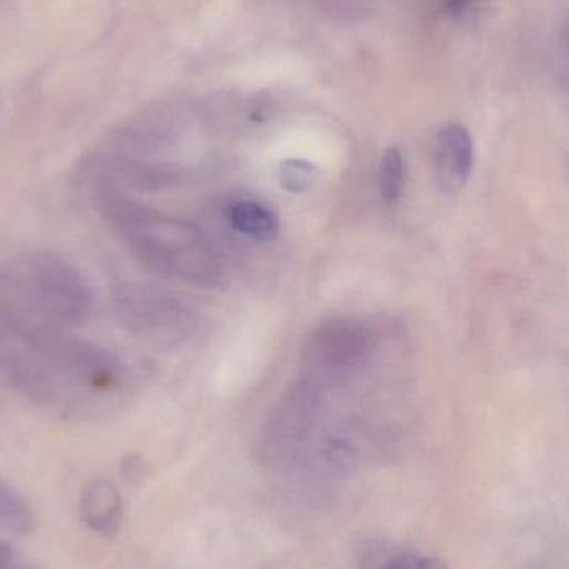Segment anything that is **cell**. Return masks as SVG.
<instances>
[{
  "mask_svg": "<svg viewBox=\"0 0 569 569\" xmlns=\"http://www.w3.org/2000/svg\"><path fill=\"white\" fill-rule=\"evenodd\" d=\"M92 311V287L63 257L29 252L0 267V340L27 327L72 330Z\"/></svg>",
  "mask_w": 569,
  "mask_h": 569,
  "instance_id": "obj_1",
  "label": "cell"
},
{
  "mask_svg": "<svg viewBox=\"0 0 569 569\" xmlns=\"http://www.w3.org/2000/svg\"><path fill=\"white\" fill-rule=\"evenodd\" d=\"M99 197L103 216L122 233L130 252L143 267L190 280L212 276L209 243L193 227L127 199L109 179H103Z\"/></svg>",
  "mask_w": 569,
  "mask_h": 569,
  "instance_id": "obj_2",
  "label": "cell"
},
{
  "mask_svg": "<svg viewBox=\"0 0 569 569\" xmlns=\"http://www.w3.org/2000/svg\"><path fill=\"white\" fill-rule=\"evenodd\" d=\"M475 169V143L470 132L458 123L438 130L433 147V173L438 189L457 193L467 186Z\"/></svg>",
  "mask_w": 569,
  "mask_h": 569,
  "instance_id": "obj_3",
  "label": "cell"
},
{
  "mask_svg": "<svg viewBox=\"0 0 569 569\" xmlns=\"http://www.w3.org/2000/svg\"><path fill=\"white\" fill-rule=\"evenodd\" d=\"M80 510L83 521L97 533H113L122 523V498L116 485L106 478H97L87 485Z\"/></svg>",
  "mask_w": 569,
  "mask_h": 569,
  "instance_id": "obj_4",
  "label": "cell"
},
{
  "mask_svg": "<svg viewBox=\"0 0 569 569\" xmlns=\"http://www.w3.org/2000/svg\"><path fill=\"white\" fill-rule=\"evenodd\" d=\"M367 338L350 323H333L323 328L311 345V353L317 355L323 367L341 368L353 363L363 351Z\"/></svg>",
  "mask_w": 569,
  "mask_h": 569,
  "instance_id": "obj_5",
  "label": "cell"
},
{
  "mask_svg": "<svg viewBox=\"0 0 569 569\" xmlns=\"http://www.w3.org/2000/svg\"><path fill=\"white\" fill-rule=\"evenodd\" d=\"M230 226L257 242H270L279 233V217L263 203L240 200L227 209Z\"/></svg>",
  "mask_w": 569,
  "mask_h": 569,
  "instance_id": "obj_6",
  "label": "cell"
},
{
  "mask_svg": "<svg viewBox=\"0 0 569 569\" xmlns=\"http://www.w3.org/2000/svg\"><path fill=\"white\" fill-rule=\"evenodd\" d=\"M0 527L17 535H29L36 530V517L27 501L2 481H0Z\"/></svg>",
  "mask_w": 569,
  "mask_h": 569,
  "instance_id": "obj_7",
  "label": "cell"
},
{
  "mask_svg": "<svg viewBox=\"0 0 569 569\" xmlns=\"http://www.w3.org/2000/svg\"><path fill=\"white\" fill-rule=\"evenodd\" d=\"M405 162L400 150L397 147H388L381 157L380 172H378V189L381 199L387 203H395L400 200L405 189Z\"/></svg>",
  "mask_w": 569,
  "mask_h": 569,
  "instance_id": "obj_8",
  "label": "cell"
},
{
  "mask_svg": "<svg viewBox=\"0 0 569 569\" xmlns=\"http://www.w3.org/2000/svg\"><path fill=\"white\" fill-rule=\"evenodd\" d=\"M318 177H320V172H318L317 166L303 159L283 160L279 167L280 186L293 196H300V193H307L308 190L313 189Z\"/></svg>",
  "mask_w": 569,
  "mask_h": 569,
  "instance_id": "obj_9",
  "label": "cell"
},
{
  "mask_svg": "<svg viewBox=\"0 0 569 569\" xmlns=\"http://www.w3.org/2000/svg\"><path fill=\"white\" fill-rule=\"evenodd\" d=\"M380 569H448L437 557L421 553H401L390 558Z\"/></svg>",
  "mask_w": 569,
  "mask_h": 569,
  "instance_id": "obj_10",
  "label": "cell"
},
{
  "mask_svg": "<svg viewBox=\"0 0 569 569\" xmlns=\"http://www.w3.org/2000/svg\"><path fill=\"white\" fill-rule=\"evenodd\" d=\"M470 2H473V0H450V2H448V6L453 7V9H457V7H463Z\"/></svg>",
  "mask_w": 569,
  "mask_h": 569,
  "instance_id": "obj_11",
  "label": "cell"
},
{
  "mask_svg": "<svg viewBox=\"0 0 569 569\" xmlns=\"http://www.w3.org/2000/svg\"><path fill=\"white\" fill-rule=\"evenodd\" d=\"M2 561H6V557H3L2 553H0V565H2Z\"/></svg>",
  "mask_w": 569,
  "mask_h": 569,
  "instance_id": "obj_12",
  "label": "cell"
}]
</instances>
